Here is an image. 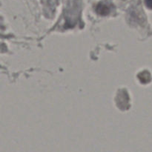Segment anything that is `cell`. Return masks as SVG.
I'll use <instances>...</instances> for the list:
<instances>
[{"label":"cell","mask_w":152,"mask_h":152,"mask_svg":"<svg viewBox=\"0 0 152 152\" xmlns=\"http://www.w3.org/2000/svg\"><path fill=\"white\" fill-rule=\"evenodd\" d=\"M147 7L152 9V0H145Z\"/></svg>","instance_id":"cell-2"},{"label":"cell","mask_w":152,"mask_h":152,"mask_svg":"<svg viewBox=\"0 0 152 152\" xmlns=\"http://www.w3.org/2000/svg\"><path fill=\"white\" fill-rule=\"evenodd\" d=\"M108 7H107L106 5H105V4H99L97 7V11L99 12V13H103V11L105 10V13H107L108 12Z\"/></svg>","instance_id":"cell-1"}]
</instances>
